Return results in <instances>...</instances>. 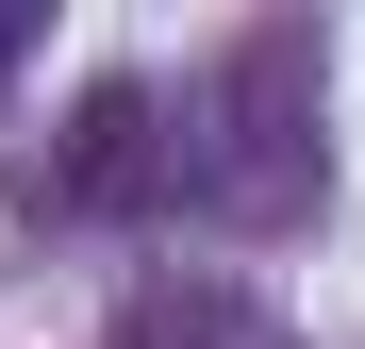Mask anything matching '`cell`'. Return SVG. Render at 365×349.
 <instances>
[{
	"mask_svg": "<svg viewBox=\"0 0 365 349\" xmlns=\"http://www.w3.org/2000/svg\"><path fill=\"white\" fill-rule=\"evenodd\" d=\"M116 349H282V333L232 300V283H150V300L116 316Z\"/></svg>",
	"mask_w": 365,
	"mask_h": 349,
	"instance_id": "6da1fadb",
	"label": "cell"
},
{
	"mask_svg": "<svg viewBox=\"0 0 365 349\" xmlns=\"http://www.w3.org/2000/svg\"><path fill=\"white\" fill-rule=\"evenodd\" d=\"M0 84H17V17H0Z\"/></svg>",
	"mask_w": 365,
	"mask_h": 349,
	"instance_id": "7a4b0ae2",
	"label": "cell"
}]
</instances>
